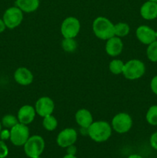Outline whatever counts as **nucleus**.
Instances as JSON below:
<instances>
[{
    "label": "nucleus",
    "instance_id": "aec40b11",
    "mask_svg": "<svg viewBox=\"0 0 157 158\" xmlns=\"http://www.w3.org/2000/svg\"><path fill=\"white\" fill-rule=\"evenodd\" d=\"M42 126L47 131H53L58 127V120L54 116L49 115L43 117Z\"/></svg>",
    "mask_w": 157,
    "mask_h": 158
},
{
    "label": "nucleus",
    "instance_id": "4be33fe9",
    "mask_svg": "<svg viewBox=\"0 0 157 158\" xmlns=\"http://www.w3.org/2000/svg\"><path fill=\"white\" fill-rule=\"evenodd\" d=\"M146 122L151 126H157V105H152L146 114Z\"/></svg>",
    "mask_w": 157,
    "mask_h": 158
},
{
    "label": "nucleus",
    "instance_id": "5701e85b",
    "mask_svg": "<svg viewBox=\"0 0 157 158\" xmlns=\"http://www.w3.org/2000/svg\"><path fill=\"white\" fill-rule=\"evenodd\" d=\"M146 56L152 63H157V40L147 46Z\"/></svg>",
    "mask_w": 157,
    "mask_h": 158
},
{
    "label": "nucleus",
    "instance_id": "a878e982",
    "mask_svg": "<svg viewBox=\"0 0 157 158\" xmlns=\"http://www.w3.org/2000/svg\"><path fill=\"white\" fill-rule=\"evenodd\" d=\"M0 139L3 141L7 140L10 139V130L5 128V129H2L1 132H0Z\"/></svg>",
    "mask_w": 157,
    "mask_h": 158
},
{
    "label": "nucleus",
    "instance_id": "f03ea898",
    "mask_svg": "<svg viewBox=\"0 0 157 158\" xmlns=\"http://www.w3.org/2000/svg\"><path fill=\"white\" fill-rule=\"evenodd\" d=\"M92 31L95 36L102 40H107L114 36V24L104 16H99L92 23Z\"/></svg>",
    "mask_w": 157,
    "mask_h": 158
},
{
    "label": "nucleus",
    "instance_id": "dca6fc26",
    "mask_svg": "<svg viewBox=\"0 0 157 158\" xmlns=\"http://www.w3.org/2000/svg\"><path fill=\"white\" fill-rule=\"evenodd\" d=\"M75 120L82 129H88L93 122L92 114L89 110L82 108L78 110L75 114Z\"/></svg>",
    "mask_w": 157,
    "mask_h": 158
},
{
    "label": "nucleus",
    "instance_id": "473e14b6",
    "mask_svg": "<svg viewBox=\"0 0 157 158\" xmlns=\"http://www.w3.org/2000/svg\"><path fill=\"white\" fill-rule=\"evenodd\" d=\"M2 123H1V122H0V132H1V131H2Z\"/></svg>",
    "mask_w": 157,
    "mask_h": 158
},
{
    "label": "nucleus",
    "instance_id": "f8f14e48",
    "mask_svg": "<svg viewBox=\"0 0 157 158\" xmlns=\"http://www.w3.org/2000/svg\"><path fill=\"white\" fill-rule=\"evenodd\" d=\"M36 116L35 107L31 105L26 104L19 108L17 113V118L18 123L25 125H29L34 121Z\"/></svg>",
    "mask_w": 157,
    "mask_h": 158
},
{
    "label": "nucleus",
    "instance_id": "0eeeda50",
    "mask_svg": "<svg viewBox=\"0 0 157 158\" xmlns=\"http://www.w3.org/2000/svg\"><path fill=\"white\" fill-rule=\"evenodd\" d=\"M23 13L24 12L17 6L8 8L5 11L2 16V19L6 24V28L13 29L20 26L23 21Z\"/></svg>",
    "mask_w": 157,
    "mask_h": 158
},
{
    "label": "nucleus",
    "instance_id": "39448f33",
    "mask_svg": "<svg viewBox=\"0 0 157 158\" xmlns=\"http://www.w3.org/2000/svg\"><path fill=\"white\" fill-rule=\"evenodd\" d=\"M132 118L127 113H119L115 114L111 121L112 130L120 134L129 132L132 127Z\"/></svg>",
    "mask_w": 157,
    "mask_h": 158
},
{
    "label": "nucleus",
    "instance_id": "6ab92c4d",
    "mask_svg": "<svg viewBox=\"0 0 157 158\" xmlns=\"http://www.w3.org/2000/svg\"><path fill=\"white\" fill-rule=\"evenodd\" d=\"M124 66V62L119 59H115L109 63V69L114 75H120V74H123Z\"/></svg>",
    "mask_w": 157,
    "mask_h": 158
},
{
    "label": "nucleus",
    "instance_id": "2f4dec72",
    "mask_svg": "<svg viewBox=\"0 0 157 158\" xmlns=\"http://www.w3.org/2000/svg\"><path fill=\"white\" fill-rule=\"evenodd\" d=\"M63 158H77L75 157V155H71V154H66V155L63 157Z\"/></svg>",
    "mask_w": 157,
    "mask_h": 158
},
{
    "label": "nucleus",
    "instance_id": "f704fd0d",
    "mask_svg": "<svg viewBox=\"0 0 157 158\" xmlns=\"http://www.w3.org/2000/svg\"><path fill=\"white\" fill-rule=\"evenodd\" d=\"M149 1H152V2H157V0H149Z\"/></svg>",
    "mask_w": 157,
    "mask_h": 158
},
{
    "label": "nucleus",
    "instance_id": "c9c22d12",
    "mask_svg": "<svg viewBox=\"0 0 157 158\" xmlns=\"http://www.w3.org/2000/svg\"><path fill=\"white\" fill-rule=\"evenodd\" d=\"M32 158H42V157H40V156H39V157H32Z\"/></svg>",
    "mask_w": 157,
    "mask_h": 158
},
{
    "label": "nucleus",
    "instance_id": "ddd939ff",
    "mask_svg": "<svg viewBox=\"0 0 157 158\" xmlns=\"http://www.w3.org/2000/svg\"><path fill=\"white\" fill-rule=\"evenodd\" d=\"M105 49H106V53L109 56H118L122 53L123 50V40L121 38L115 36V35L111 37L110 39L106 40Z\"/></svg>",
    "mask_w": 157,
    "mask_h": 158
},
{
    "label": "nucleus",
    "instance_id": "a211bd4d",
    "mask_svg": "<svg viewBox=\"0 0 157 158\" xmlns=\"http://www.w3.org/2000/svg\"><path fill=\"white\" fill-rule=\"evenodd\" d=\"M130 32V27L128 23L119 22L116 24H114V34L115 36L123 38L128 35Z\"/></svg>",
    "mask_w": 157,
    "mask_h": 158
},
{
    "label": "nucleus",
    "instance_id": "b1692460",
    "mask_svg": "<svg viewBox=\"0 0 157 158\" xmlns=\"http://www.w3.org/2000/svg\"><path fill=\"white\" fill-rule=\"evenodd\" d=\"M18 123V120L17 117L12 115V114H6L2 118V126L4 127L5 128L10 130L11 128L13 127L15 125Z\"/></svg>",
    "mask_w": 157,
    "mask_h": 158
},
{
    "label": "nucleus",
    "instance_id": "c85d7f7f",
    "mask_svg": "<svg viewBox=\"0 0 157 158\" xmlns=\"http://www.w3.org/2000/svg\"><path fill=\"white\" fill-rule=\"evenodd\" d=\"M66 151H67V154H71V155H75L77 152L76 147L74 144L70 145L68 148H66Z\"/></svg>",
    "mask_w": 157,
    "mask_h": 158
},
{
    "label": "nucleus",
    "instance_id": "423d86ee",
    "mask_svg": "<svg viewBox=\"0 0 157 158\" xmlns=\"http://www.w3.org/2000/svg\"><path fill=\"white\" fill-rule=\"evenodd\" d=\"M30 137V131L28 125L18 123L10 129V141L16 147H22Z\"/></svg>",
    "mask_w": 157,
    "mask_h": 158
},
{
    "label": "nucleus",
    "instance_id": "6e6552de",
    "mask_svg": "<svg viewBox=\"0 0 157 158\" xmlns=\"http://www.w3.org/2000/svg\"><path fill=\"white\" fill-rule=\"evenodd\" d=\"M81 29L79 20L74 16L65 19L60 26V32L63 38H75Z\"/></svg>",
    "mask_w": 157,
    "mask_h": 158
},
{
    "label": "nucleus",
    "instance_id": "393cba45",
    "mask_svg": "<svg viewBox=\"0 0 157 158\" xmlns=\"http://www.w3.org/2000/svg\"><path fill=\"white\" fill-rule=\"evenodd\" d=\"M9 154V148L5 141L0 140V158H6Z\"/></svg>",
    "mask_w": 157,
    "mask_h": 158
},
{
    "label": "nucleus",
    "instance_id": "7ed1b4c3",
    "mask_svg": "<svg viewBox=\"0 0 157 158\" xmlns=\"http://www.w3.org/2000/svg\"><path fill=\"white\" fill-rule=\"evenodd\" d=\"M146 73V65L138 59H132L125 63L123 75L129 80H136L142 78Z\"/></svg>",
    "mask_w": 157,
    "mask_h": 158
},
{
    "label": "nucleus",
    "instance_id": "bb28decb",
    "mask_svg": "<svg viewBox=\"0 0 157 158\" xmlns=\"http://www.w3.org/2000/svg\"><path fill=\"white\" fill-rule=\"evenodd\" d=\"M149 143L150 146L153 148L154 150L157 151V131L154 132L149 138Z\"/></svg>",
    "mask_w": 157,
    "mask_h": 158
},
{
    "label": "nucleus",
    "instance_id": "2eb2a0df",
    "mask_svg": "<svg viewBox=\"0 0 157 158\" xmlns=\"http://www.w3.org/2000/svg\"><path fill=\"white\" fill-rule=\"evenodd\" d=\"M139 12L143 19L147 21L155 19H157V2L147 0L141 6Z\"/></svg>",
    "mask_w": 157,
    "mask_h": 158
},
{
    "label": "nucleus",
    "instance_id": "9d476101",
    "mask_svg": "<svg viewBox=\"0 0 157 158\" xmlns=\"http://www.w3.org/2000/svg\"><path fill=\"white\" fill-rule=\"evenodd\" d=\"M78 138V133L75 129L71 127L65 128L58 133L56 137V143L60 148H66L74 144Z\"/></svg>",
    "mask_w": 157,
    "mask_h": 158
},
{
    "label": "nucleus",
    "instance_id": "7c9ffc66",
    "mask_svg": "<svg viewBox=\"0 0 157 158\" xmlns=\"http://www.w3.org/2000/svg\"><path fill=\"white\" fill-rule=\"evenodd\" d=\"M127 158H143L142 156L139 155V154H131Z\"/></svg>",
    "mask_w": 157,
    "mask_h": 158
},
{
    "label": "nucleus",
    "instance_id": "20e7f679",
    "mask_svg": "<svg viewBox=\"0 0 157 158\" xmlns=\"http://www.w3.org/2000/svg\"><path fill=\"white\" fill-rule=\"evenodd\" d=\"M45 140L39 135L30 136L27 141L23 145L24 152L28 157L32 158L41 156L44 151Z\"/></svg>",
    "mask_w": 157,
    "mask_h": 158
},
{
    "label": "nucleus",
    "instance_id": "cd10ccee",
    "mask_svg": "<svg viewBox=\"0 0 157 158\" xmlns=\"http://www.w3.org/2000/svg\"><path fill=\"white\" fill-rule=\"evenodd\" d=\"M149 86H150L151 91H152L155 95L157 96V75L154 76V77H152V80H151L150 81Z\"/></svg>",
    "mask_w": 157,
    "mask_h": 158
},
{
    "label": "nucleus",
    "instance_id": "f257e3e1",
    "mask_svg": "<svg viewBox=\"0 0 157 158\" xmlns=\"http://www.w3.org/2000/svg\"><path fill=\"white\" fill-rule=\"evenodd\" d=\"M112 128L111 124L105 120L93 121L87 129V134L93 141L103 143L110 138Z\"/></svg>",
    "mask_w": 157,
    "mask_h": 158
},
{
    "label": "nucleus",
    "instance_id": "412c9836",
    "mask_svg": "<svg viewBox=\"0 0 157 158\" xmlns=\"http://www.w3.org/2000/svg\"><path fill=\"white\" fill-rule=\"evenodd\" d=\"M61 46L65 52H73L76 50L78 44L75 38H63Z\"/></svg>",
    "mask_w": 157,
    "mask_h": 158
},
{
    "label": "nucleus",
    "instance_id": "4468645a",
    "mask_svg": "<svg viewBox=\"0 0 157 158\" xmlns=\"http://www.w3.org/2000/svg\"><path fill=\"white\" fill-rule=\"evenodd\" d=\"M13 77L18 84L25 86L32 84L34 80V76L32 71L24 66H21L15 69Z\"/></svg>",
    "mask_w": 157,
    "mask_h": 158
},
{
    "label": "nucleus",
    "instance_id": "72a5a7b5",
    "mask_svg": "<svg viewBox=\"0 0 157 158\" xmlns=\"http://www.w3.org/2000/svg\"><path fill=\"white\" fill-rule=\"evenodd\" d=\"M155 40H157V31H155Z\"/></svg>",
    "mask_w": 157,
    "mask_h": 158
},
{
    "label": "nucleus",
    "instance_id": "f3484780",
    "mask_svg": "<svg viewBox=\"0 0 157 158\" xmlns=\"http://www.w3.org/2000/svg\"><path fill=\"white\" fill-rule=\"evenodd\" d=\"M39 0H16L15 6L26 13L35 12L39 7Z\"/></svg>",
    "mask_w": 157,
    "mask_h": 158
},
{
    "label": "nucleus",
    "instance_id": "9b49d317",
    "mask_svg": "<svg viewBox=\"0 0 157 158\" xmlns=\"http://www.w3.org/2000/svg\"><path fill=\"white\" fill-rule=\"evenodd\" d=\"M135 35L142 44L146 46L155 41V30L146 25L139 26L135 30Z\"/></svg>",
    "mask_w": 157,
    "mask_h": 158
},
{
    "label": "nucleus",
    "instance_id": "1a4fd4ad",
    "mask_svg": "<svg viewBox=\"0 0 157 158\" xmlns=\"http://www.w3.org/2000/svg\"><path fill=\"white\" fill-rule=\"evenodd\" d=\"M35 110L37 115L41 117L52 115L55 110V103L53 100L49 97H42L36 100L35 103Z\"/></svg>",
    "mask_w": 157,
    "mask_h": 158
},
{
    "label": "nucleus",
    "instance_id": "c756f323",
    "mask_svg": "<svg viewBox=\"0 0 157 158\" xmlns=\"http://www.w3.org/2000/svg\"><path fill=\"white\" fill-rule=\"evenodd\" d=\"M6 24H5L4 21H3L2 19L0 18V33L4 32V31L6 30Z\"/></svg>",
    "mask_w": 157,
    "mask_h": 158
}]
</instances>
